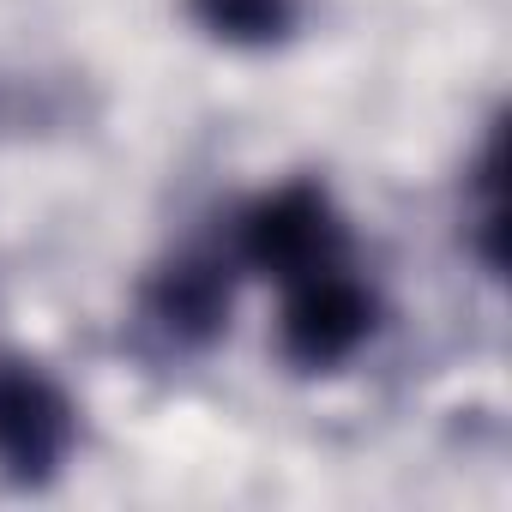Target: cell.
I'll use <instances>...</instances> for the list:
<instances>
[{"mask_svg":"<svg viewBox=\"0 0 512 512\" xmlns=\"http://www.w3.org/2000/svg\"><path fill=\"white\" fill-rule=\"evenodd\" d=\"M284 290H290V302H284V350H290V362L338 368L374 338V296L344 266L308 272V278H296Z\"/></svg>","mask_w":512,"mask_h":512,"instance_id":"7a4b0ae2","label":"cell"},{"mask_svg":"<svg viewBox=\"0 0 512 512\" xmlns=\"http://www.w3.org/2000/svg\"><path fill=\"white\" fill-rule=\"evenodd\" d=\"M223 314H229V284L211 266H175L157 284V320L175 338H205V332H217Z\"/></svg>","mask_w":512,"mask_h":512,"instance_id":"277c9868","label":"cell"},{"mask_svg":"<svg viewBox=\"0 0 512 512\" xmlns=\"http://www.w3.org/2000/svg\"><path fill=\"white\" fill-rule=\"evenodd\" d=\"M73 446V410L49 374L31 362H0V464L19 476H49Z\"/></svg>","mask_w":512,"mask_h":512,"instance_id":"3957f363","label":"cell"},{"mask_svg":"<svg viewBox=\"0 0 512 512\" xmlns=\"http://www.w3.org/2000/svg\"><path fill=\"white\" fill-rule=\"evenodd\" d=\"M344 253V229H338V211L320 187L296 181V187H278L272 199H260L241 223V260L253 272H266L278 284H296L308 272H326L338 266Z\"/></svg>","mask_w":512,"mask_h":512,"instance_id":"6da1fadb","label":"cell"},{"mask_svg":"<svg viewBox=\"0 0 512 512\" xmlns=\"http://www.w3.org/2000/svg\"><path fill=\"white\" fill-rule=\"evenodd\" d=\"M193 13L223 43H272L290 31L296 7L290 0H193Z\"/></svg>","mask_w":512,"mask_h":512,"instance_id":"5b68a950","label":"cell"}]
</instances>
